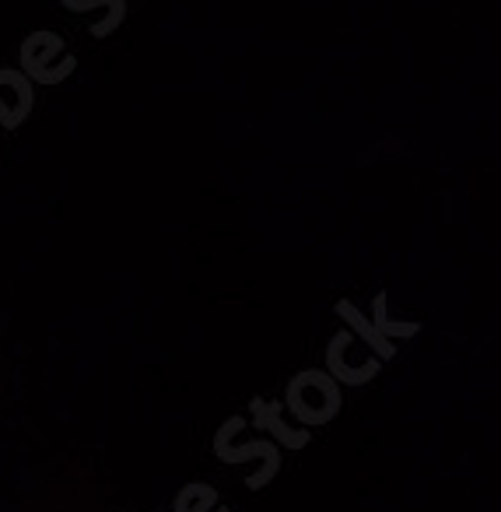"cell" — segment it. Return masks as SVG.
Listing matches in <instances>:
<instances>
[{"label": "cell", "instance_id": "cell-1", "mask_svg": "<svg viewBox=\"0 0 501 512\" xmlns=\"http://www.w3.org/2000/svg\"><path fill=\"white\" fill-rule=\"evenodd\" d=\"M344 411V386H337L323 369H302L288 383V414L302 428L330 425Z\"/></svg>", "mask_w": 501, "mask_h": 512}, {"label": "cell", "instance_id": "cell-2", "mask_svg": "<svg viewBox=\"0 0 501 512\" xmlns=\"http://www.w3.org/2000/svg\"><path fill=\"white\" fill-rule=\"evenodd\" d=\"M351 351H354V337L340 327L337 334L330 337V344H326V369L323 372L337 386H365V383H372V379L379 376L382 362H379V358H372V355L361 358V362H354Z\"/></svg>", "mask_w": 501, "mask_h": 512}, {"label": "cell", "instance_id": "cell-3", "mask_svg": "<svg viewBox=\"0 0 501 512\" xmlns=\"http://www.w3.org/2000/svg\"><path fill=\"white\" fill-rule=\"evenodd\" d=\"M22 64L32 78L46 81V85L67 78V74L74 71V57L64 50V39H57L53 32H39V36H32L29 43H25Z\"/></svg>", "mask_w": 501, "mask_h": 512}, {"label": "cell", "instance_id": "cell-4", "mask_svg": "<svg viewBox=\"0 0 501 512\" xmlns=\"http://www.w3.org/2000/svg\"><path fill=\"white\" fill-rule=\"evenodd\" d=\"M253 425L260 428L263 435H274L281 446L288 449H305L309 446V428H291L288 418H284V404L277 400H253Z\"/></svg>", "mask_w": 501, "mask_h": 512}, {"label": "cell", "instance_id": "cell-5", "mask_svg": "<svg viewBox=\"0 0 501 512\" xmlns=\"http://www.w3.org/2000/svg\"><path fill=\"white\" fill-rule=\"evenodd\" d=\"M333 313H337L340 320H344V330L354 337V341H361L368 351H372V358H379V362H389V358H396V344H393V341H386V337L375 334L372 320H368V316L361 313V309L354 306L351 299L333 302Z\"/></svg>", "mask_w": 501, "mask_h": 512}, {"label": "cell", "instance_id": "cell-6", "mask_svg": "<svg viewBox=\"0 0 501 512\" xmlns=\"http://www.w3.org/2000/svg\"><path fill=\"white\" fill-rule=\"evenodd\" d=\"M32 109V88L22 74L0 71V123L18 127Z\"/></svg>", "mask_w": 501, "mask_h": 512}, {"label": "cell", "instance_id": "cell-7", "mask_svg": "<svg viewBox=\"0 0 501 512\" xmlns=\"http://www.w3.org/2000/svg\"><path fill=\"white\" fill-rule=\"evenodd\" d=\"M218 456L225 463H246V460H263V481L270 484V477L277 474V467H281V453H277V446H270L267 439L260 442H246V446H232V442H225L218 435Z\"/></svg>", "mask_w": 501, "mask_h": 512}, {"label": "cell", "instance_id": "cell-8", "mask_svg": "<svg viewBox=\"0 0 501 512\" xmlns=\"http://www.w3.org/2000/svg\"><path fill=\"white\" fill-rule=\"evenodd\" d=\"M372 327L379 337H386V341H407V337H417L421 334V323L417 320H393L389 316V292H375L372 295Z\"/></svg>", "mask_w": 501, "mask_h": 512}, {"label": "cell", "instance_id": "cell-9", "mask_svg": "<svg viewBox=\"0 0 501 512\" xmlns=\"http://www.w3.org/2000/svg\"><path fill=\"white\" fill-rule=\"evenodd\" d=\"M207 509H221L214 488H207V484H190V488H183V495H179V502H176V512H207Z\"/></svg>", "mask_w": 501, "mask_h": 512}]
</instances>
